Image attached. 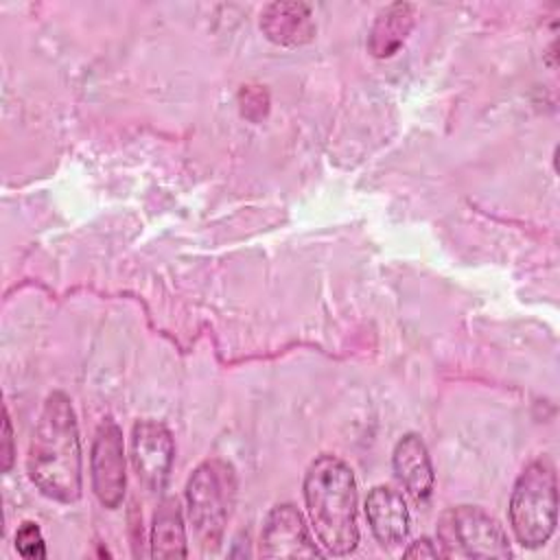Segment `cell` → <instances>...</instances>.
Instances as JSON below:
<instances>
[{
  "label": "cell",
  "instance_id": "obj_1",
  "mask_svg": "<svg viewBox=\"0 0 560 560\" xmlns=\"http://www.w3.org/2000/svg\"><path fill=\"white\" fill-rule=\"evenodd\" d=\"M26 470L48 499L72 503L81 497V442L77 416L63 392H52L37 418Z\"/></svg>",
  "mask_w": 560,
  "mask_h": 560
},
{
  "label": "cell",
  "instance_id": "obj_2",
  "mask_svg": "<svg viewBox=\"0 0 560 560\" xmlns=\"http://www.w3.org/2000/svg\"><path fill=\"white\" fill-rule=\"evenodd\" d=\"M304 501L324 549L332 556L352 553L359 545V497L350 466L328 453L313 459L304 477Z\"/></svg>",
  "mask_w": 560,
  "mask_h": 560
},
{
  "label": "cell",
  "instance_id": "obj_3",
  "mask_svg": "<svg viewBox=\"0 0 560 560\" xmlns=\"http://www.w3.org/2000/svg\"><path fill=\"white\" fill-rule=\"evenodd\" d=\"M558 523V483L549 459L523 468L510 497V525L523 547H542Z\"/></svg>",
  "mask_w": 560,
  "mask_h": 560
},
{
  "label": "cell",
  "instance_id": "obj_4",
  "mask_svg": "<svg viewBox=\"0 0 560 560\" xmlns=\"http://www.w3.org/2000/svg\"><path fill=\"white\" fill-rule=\"evenodd\" d=\"M236 499V475L232 464L223 459H206L186 483L188 516L203 551L221 545L228 518Z\"/></svg>",
  "mask_w": 560,
  "mask_h": 560
},
{
  "label": "cell",
  "instance_id": "obj_5",
  "mask_svg": "<svg viewBox=\"0 0 560 560\" xmlns=\"http://www.w3.org/2000/svg\"><path fill=\"white\" fill-rule=\"evenodd\" d=\"M444 556H466L479 560L510 558V542L503 527L475 505L448 510L438 527Z\"/></svg>",
  "mask_w": 560,
  "mask_h": 560
},
{
  "label": "cell",
  "instance_id": "obj_6",
  "mask_svg": "<svg viewBox=\"0 0 560 560\" xmlns=\"http://www.w3.org/2000/svg\"><path fill=\"white\" fill-rule=\"evenodd\" d=\"M90 468H92V490L96 499L114 510L122 503L125 497V446H122V431L112 420L105 418L94 435L92 455H90Z\"/></svg>",
  "mask_w": 560,
  "mask_h": 560
},
{
  "label": "cell",
  "instance_id": "obj_7",
  "mask_svg": "<svg viewBox=\"0 0 560 560\" xmlns=\"http://www.w3.org/2000/svg\"><path fill=\"white\" fill-rule=\"evenodd\" d=\"M175 457L173 435L160 420H138L131 429V464L140 483L149 492H160L166 486Z\"/></svg>",
  "mask_w": 560,
  "mask_h": 560
},
{
  "label": "cell",
  "instance_id": "obj_8",
  "mask_svg": "<svg viewBox=\"0 0 560 560\" xmlns=\"http://www.w3.org/2000/svg\"><path fill=\"white\" fill-rule=\"evenodd\" d=\"M260 556L262 558H322L315 547L311 532L302 514L291 505H276L260 532Z\"/></svg>",
  "mask_w": 560,
  "mask_h": 560
},
{
  "label": "cell",
  "instance_id": "obj_9",
  "mask_svg": "<svg viewBox=\"0 0 560 560\" xmlns=\"http://www.w3.org/2000/svg\"><path fill=\"white\" fill-rule=\"evenodd\" d=\"M368 525L378 545L392 549L405 542L409 534V510L402 494L389 486H376L365 499Z\"/></svg>",
  "mask_w": 560,
  "mask_h": 560
},
{
  "label": "cell",
  "instance_id": "obj_10",
  "mask_svg": "<svg viewBox=\"0 0 560 560\" xmlns=\"http://www.w3.org/2000/svg\"><path fill=\"white\" fill-rule=\"evenodd\" d=\"M262 35L282 48L308 44L315 37V22L311 7L304 2H271L260 11Z\"/></svg>",
  "mask_w": 560,
  "mask_h": 560
},
{
  "label": "cell",
  "instance_id": "obj_11",
  "mask_svg": "<svg viewBox=\"0 0 560 560\" xmlns=\"http://www.w3.org/2000/svg\"><path fill=\"white\" fill-rule=\"evenodd\" d=\"M394 472L405 490L416 499H427L433 490V466L429 451L420 435L407 433L398 440L394 455H392Z\"/></svg>",
  "mask_w": 560,
  "mask_h": 560
},
{
  "label": "cell",
  "instance_id": "obj_12",
  "mask_svg": "<svg viewBox=\"0 0 560 560\" xmlns=\"http://www.w3.org/2000/svg\"><path fill=\"white\" fill-rule=\"evenodd\" d=\"M416 24V7L409 2H394L383 7L368 33V50L383 59L392 57L409 37Z\"/></svg>",
  "mask_w": 560,
  "mask_h": 560
},
{
  "label": "cell",
  "instance_id": "obj_13",
  "mask_svg": "<svg viewBox=\"0 0 560 560\" xmlns=\"http://www.w3.org/2000/svg\"><path fill=\"white\" fill-rule=\"evenodd\" d=\"M186 527L179 501L164 497L153 514L151 525V558H186Z\"/></svg>",
  "mask_w": 560,
  "mask_h": 560
},
{
  "label": "cell",
  "instance_id": "obj_14",
  "mask_svg": "<svg viewBox=\"0 0 560 560\" xmlns=\"http://www.w3.org/2000/svg\"><path fill=\"white\" fill-rule=\"evenodd\" d=\"M15 549L22 558H28V560L46 558V542L35 523L26 521L20 525V529L15 532Z\"/></svg>",
  "mask_w": 560,
  "mask_h": 560
},
{
  "label": "cell",
  "instance_id": "obj_15",
  "mask_svg": "<svg viewBox=\"0 0 560 560\" xmlns=\"http://www.w3.org/2000/svg\"><path fill=\"white\" fill-rule=\"evenodd\" d=\"M241 103H243V116L252 118V109H258V116L267 114V94L260 88H245L241 92Z\"/></svg>",
  "mask_w": 560,
  "mask_h": 560
},
{
  "label": "cell",
  "instance_id": "obj_16",
  "mask_svg": "<svg viewBox=\"0 0 560 560\" xmlns=\"http://www.w3.org/2000/svg\"><path fill=\"white\" fill-rule=\"evenodd\" d=\"M13 464V431H11V420H9V411L4 407L2 413V470L7 472Z\"/></svg>",
  "mask_w": 560,
  "mask_h": 560
},
{
  "label": "cell",
  "instance_id": "obj_17",
  "mask_svg": "<svg viewBox=\"0 0 560 560\" xmlns=\"http://www.w3.org/2000/svg\"><path fill=\"white\" fill-rule=\"evenodd\" d=\"M405 558H442L444 551L435 547V542H431L429 538H420L416 542H411L405 551H402Z\"/></svg>",
  "mask_w": 560,
  "mask_h": 560
}]
</instances>
